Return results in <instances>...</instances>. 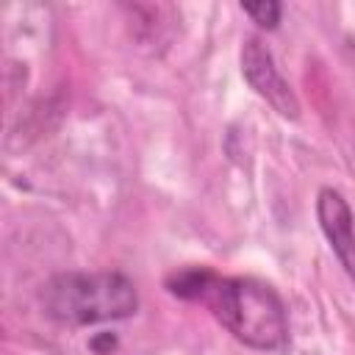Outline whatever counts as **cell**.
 <instances>
[{"label":"cell","mask_w":355,"mask_h":355,"mask_svg":"<svg viewBox=\"0 0 355 355\" xmlns=\"http://www.w3.org/2000/svg\"><path fill=\"white\" fill-rule=\"evenodd\" d=\"M172 297L202 305L236 341L258 352L288 344V311L283 297L258 277H230L211 266H186L164 280Z\"/></svg>","instance_id":"obj_1"},{"label":"cell","mask_w":355,"mask_h":355,"mask_svg":"<svg viewBox=\"0 0 355 355\" xmlns=\"http://www.w3.org/2000/svg\"><path fill=\"white\" fill-rule=\"evenodd\" d=\"M47 319L67 327L128 319L139 311L136 283L122 272H61L39 288Z\"/></svg>","instance_id":"obj_2"},{"label":"cell","mask_w":355,"mask_h":355,"mask_svg":"<svg viewBox=\"0 0 355 355\" xmlns=\"http://www.w3.org/2000/svg\"><path fill=\"white\" fill-rule=\"evenodd\" d=\"M241 75L250 83V89L263 97L280 116L286 119H297L300 116V100L294 94V89L288 86V80L280 75L272 50L263 44L261 36H247L241 44Z\"/></svg>","instance_id":"obj_3"},{"label":"cell","mask_w":355,"mask_h":355,"mask_svg":"<svg viewBox=\"0 0 355 355\" xmlns=\"http://www.w3.org/2000/svg\"><path fill=\"white\" fill-rule=\"evenodd\" d=\"M316 219H319V227H322L333 255L344 266L347 277L355 283V216L338 189H330V186L319 189Z\"/></svg>","instance_id":"obj_4"},{"label":"cell","mask_w":355,"mask_h":355,"mask_svg":"<svg viewBox=\"0 0 355 355\" xmlns=\"http://www.w3.org/2000/svg\"><path fill=\"white\" fill-rule=\"evenodd\" d=\"M241 11L263 31H275L283 17V3L277 0H261V3H241Z\"/></svg>","instance_id":"obj_5"}]
</instances>
